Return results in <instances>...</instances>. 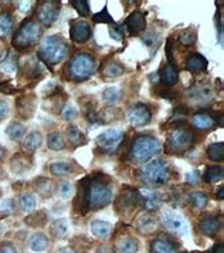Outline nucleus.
<instances>
[{"label": "nucleus", "instance_id": "1", "mask_svg": "<svg viewBox=\"0 0 224 253\" xmlns=\"http://www.w3.org/2000/svg\"><path fill=\"white\" fill-rule=\"evenodd\" d=\"M115 198L111 179L104 173L90 176L88 186V212L101 211L110 207Z\"/></svg>", "mask_w": 224, "mask_h": 253}, {"label": "nucleus", "instance_id": "2", "mask_svg": "<svg viewBox=\"0 0 224 253\" xmlns=\"http://www.w3.org/2000/svg\"><path fill=\"white\" fill-rule=\"evenodd\" d=\"M68 56V44L61 35L47 36L43 39L37 57L45 63L48 67L60 64Z\"/></svg>", "mask_w": 224, "mask_h": 253}, {"label": "nucleus", "instance_id": "3", "mask_svg": "<svg viewBox=\"0 0 224 253\" xmlns=\"http://www.w3.org/2000/svg\"><path fill=\"white\" fill-rule=\"evenodd\" d=\"M113 211L123 220L136 216L139 208H144V201L139 189L123 186L121 192L113 198Z\"/></svg>", "mask_w": 224, "mask_h": 253}, {"label": "nucleus", "instance_id": "4", "mask_svg": "<svg viewBox=\"0 0 224 253\" xmlns=\"http://www.w3.org/2000/svg\"><path fill=\"white\" fill-rule=\"evenodd\" d=\"M160 151H162L160 142L155 137L138 135L132 141L131 151H129V160L138 165H145L146 162H149L156 155H159Z\"/></svg>", "mask_w": 224, "mask_h": 253}, {"label": "nucleus", "instance_id": "5", "mask_svg": "<svg viewBox=\"0 0 224 253\" xmlns=\"http://www.w3.org/2000/svg\"><path fill=\"white\" fill-rule=\"evenodd\" d=\"M139 178L146 188L153 189L168 184L172 178V171L165 161H152L142 167Z\"/></svg>", "mask_w": 224, "mask_h": 253}, {"label": "nucleus", "instance_id": "6", "mask_svg": "<svg viewBox=\"0 0 224 253\" xmlns=\"http://www.w3.org/2000/svg\"><path fill=\"white\" fill-rule=\"evenodd\" d=\"M97 70V60L88 53H78L68 61L67 77L73 81H84L90 79Z\"/></svg>", "mask_w": 224, "mask_h": 253}, {"label": "nucleus", "instance_id": "7", "mask_svg": "<svg viewBox=\"0 0 224 253\" xmlns=\"http://www.w3.org/2000/svg\"><path fill=\"white\" fill-rule=\"evenodd\" d=\"M41 33H43V30H41L38 22L29 19V20L23 22L22 26H19V29L14 32L13 39H11V46L16 50L30 48L40 40Z\"/></svg>", "mask_w": 224, "mask_h": 253}, {"label": "nucleus", "instance_id": "8", "mask_svg": "<svg viewBox=\"0 0 224 253\" xmlns=\"http://www.w3.org/2000/svg\"><path fill=\"white\" fill-rule=\"evenodd\" d=\"M193 144H194L193 131L189 128L179 126L169 134L166 144H165V150L169 154H185L190 150Z\"/></svg>", "mask_w": 224, "mask_h": 253}, {"label": "nucleus", "instance_id": "9", "mask_svg": "<svg viewBox=\"0 0 224 253\" xmlns=\"http://www.w3.org/2000/svg\"><path fill=\"white\" fill-rule=\"evenodd\" d=\"M159 223H160V228L166 230V233L178 238V236H185L189 230V225L186 222L185 216H182L178 212H173V211H162L160 215H159Z\"/></svg>", "mask_w": 224, "mask_h": 253}, {"label": "nucleus", "instance_id": "10", "mask_svg": "<svg viewBox=\"0 0 224 253\" xmlns=\"http://www.w3.org/2000/svg\"><path fill=\"white\" fill-rule=\"evenodd\" d=\"M134 230L136 235L144 238H152L160 232L159 219L153 212L142 211L134 218Z\"/></svg>", "mask_w": 224, "mask_h": 253}, {"label": "nucleus", "instance_id": "11", "mask_svg": "<svg viewBox=\"0 0 224 253\" xmlns=\"http://www.w3.org/2000/svg\"><path fill=\"white\" fill-rule=\"evenodd\" d=\"M111 249L113 253H139L141 242L136 233H132L126 228H123L115 233Z\"/></svg>", "mask_w": 224, "mask_h": 253}, {"label": "nucleus", "instance_id": "12", "mask_svg": "<svg viewBox=\"0 0 224 253\" xmlns=\"http://www.w3.org/2000/svg\"><path fill=\"white\" fill-rule=\"evenodd\" d=\"M179 241L166 232L156 233L148 242V253H179Z\"/></svg>", "mask_w": 224, "mask_h": 253}, {"label": "nucleus", "instance_id": "13", "mask_svg": "<svg viewBox=\"0 0 224 253\" xmlns=\"http://www.w3.org/2000/svg\"><path fill=\"white\" fill-rule=\"evenodd\" d=\"M123 137H125V134H123L122 129L110 128L95 138V144H97V148L100 151L105 152V154H111L113 151H116V148L121 145Z\"/></svg>", "mask_w": 224, "mask_h": 253}, {"label": "nucleus", "instance_id": "14", "mask_svg": "<svg viewBox=\"0 0 224 253\" xmlns=\"http://www.w3.org/2000/svg\"><path fill=\"white\" fill-rule=\"evenodd\" d=\"M222 225H223L222 216H217L216 213H206L199 218L196 228L197 232L204 238L216 239L222 232Z\"/></svg>", "mask_w": 224, "mask_h": 253}, {"label": "nucleus", "instance_id": "15", "mask_svg": "<svg viewBox=\"0 0 224 253\" xmlns=\"http://www.w3.org/2000/svg\"><path fill=\"white\" fill-rule=\"evenodd\" d=\"M60 7H61L60 1H56V0L41 1L37 6V22H38V24H43L44 27H51L60 16Z\"/></svg>", "mask_w": 224, "mask_h": 253}, {"label": "nucleus", "instance_id": "16", "mask_svg": "<svg viewBox=\"0 0 224 253\" xmlns=\"http://www.w3.org/2000/svg\"><path fill=\"white\" fill-rule=\"evenodd\" d=\"M128 120L131 123V126L135 128H141V126H148L152 120V111L146 104L138 103L129 110L128 113Z\"/></svg>", "mask_w": 224, "mask_h": 253}, {"label": "nucleus", "instance_id": "17", "mask_svg": "<svg viewBox=\"0 0 224 253\" xmlns=\"http://www.w3.org/2000/svg\"><path fill=\"white\" fill-rule=\"evenodd\" d=\"M33 192L37 196H41L43 199H50L56 195V182L51 178L47 176H37L32 181Z\"/></svg>", "mask_w": 224, "mask_h": 253}, {"label": "nucleus", "instance_id": "18", "mask_svg": "<svg viewBox=\"0 0 224 253\" xmlns=\"http://www.w3.org/2000/svg\"><path fill=\"white\" fill-rule=\"evenodd\" d=\"M71 235V225L67 218H57L48 225V236L54 241H64Z\"/></svg>", "mask_w": 224, "mask_h": 253}, {"label": "nucleus", "instance_id": "19", "mask_svg": "<svg viewBox=\"0 0 224 253\" xmlns=\"http://www.w3.org/2000/svg\"><path fill=\"white\" fill-rule=\"evenodd\" d=\"M36 108H37V98L34 95L26 94L16 100L17 114L23 120H30L36 113Z\"/></svg>", "mask_w": 224, "mask_h": 253}, {"label": "nucleus", "instance_id": "20", "mask_svg": "<svg viewBox=\"0 0 224 253\" xmlns=\"http://www.w3.org/2000/svg\"><path fill=\"white\" fill-rule=\"evenodd\" d=\"M91 33H92V30H91L90 23H87L84 20L73 22L71 27H70V39L77 44H84L85 42H88Z\"/></svg>", "mask_w": 224, "mask_h": 253}, {"label": "nucleus", "instance_id": "21", "mask_svg": "<svg viewBox=\"0 0 224 253\" xmlns=\"http://www.w3.org/2000/svg\"><path fill=\"white\" fill-rule=\"evenodd\" d=\"M88 228H90L91 235L98 241H108L113 232V226L111 222L104 220V219H92Z\"/></svg>", "mask_w": 224, "mask_h": 253}, {"label": "nucleus", "instance_id": "22", "mask_svg": "<svg viewBox=\"0 0 224 253\" xmlns=\"http://www.w3.org/2000/svg\"><path fill=\"white\" fill-rule=\"evenodd\" d=\"M77 171V165L68 161H54L48 165V172L54 178H73Z\"/></svg>", "mask_w": 224, "mask_h": 253}, {"label": "nucleus", "instance_id": "23", "mask_svg": "<svg viewBox=\"0 0 224 253\" xmlns=\"http://www.w3.org/2000/svg\"><path fill=\"white\" fill-rule=\"evenodd\" d=\"M27 243H29V249L33 253H45L51 246V239L47 233L37 230L30 235Z\"/></svg>", "mask_w": 224, "mask_h": 253}, {"label": "nucleus", "instance_id": "24", "mask_svg": "<svg viewBox=\"0 0 224 253\" xmlns=\"http://www.w3.org/2000/svg\"><path fill=\"white\" fill-rule=\"evenodd\" d=\"M187 98L191 104H196L197 107H203L204 104H207L213 98V91L209 85H197L187 92Z\"/></svg>", "mask_w": 224, "mask_h": 253}, {"label": "nucleus", "instance_id": "25", "mask_svg": "<svg viewBox=\"0 0 224 253\" xmlns=\"http://www.w3.org/2000/svg\"><path fill=\"white\" fill-rule=\"evenodd\" d=\"M17 207L24 213H33L34 211H37L38 207V199L37 195L33 191H24L20 192L17 196Z\"/></svg>", "mask_w": 224, "mask_h": 253}, {"label": "nucleus", "instance_id": "26", "mask_svg": "<svg viewBox=\"0 0 224 253\" xmlns=\"http://www.w3.org/2000/svg\"><path fill=\"white\" fill-rule=\"evenodd\" d=\"M41 144H43V134L40 131H32L23 138V152L27 155H33L41 147Z\"/></svg>", "mask_w": 224, "mask_h": 253}, {"label": "nucleus", "instance_id": "27", "mask_svg": "<svg viewBox=\"0 0 224 253\" xmlns=\"http://www.w3.org/2000/svg\"><path fill=\"white\" fill-rule=\"evenodd\" d=\"M33 167V161L32 158L27 155V154H17L13 157V160L10 162V169L11 172L16 173V175H23L24 172L30 171Z\"/></svg>", "mask_w": 224, "mask_h": 253}, {"label": "nucleus", "instance_id": "28", "mask_svg": "<svg viewBox=\"0 0 224 253\" xmlns=\"http://www.w3.org/2000/svg\"><path fill=\"white\" fill-rule=\"evenodd\" d=\"M187 204L189 207L193 209V211H204L207 204H209V195L207 192L204 191H200V189H194V191H190L187 196Z\"/></svg>", "mask_w": 224, "mask_h": 253}, {"label": "nucleus", "instance_id": "29", "mask_svg": "<svg viewBox=\"0 0 224 253\" xmlns=\"http://www.w3.org/2000/svg\"><path fill=\"white\" fill-rule=\"evenodd\" d=\"M191 124L197 129V131H209L212 129L216 124V120L213 118V115L206 111H200L191 117Z\"/></svg>", "mask_w": 224, "mask_h": 253}, {"label": "nucleus", "instance_id": "30", "mask_svg": "<svg viewBox=\"0 0 224 253\" xmlns=\"http://www.w3.org/2000/svg\"><path fill=\"white\" fill-rule=\"evenodd\" d=\"M126 27H128V32L131 36H136L141 32H144L146 27L145 14L141 12H134L132 14H129V17L126 20Z\"/></svg>", "mask_w": 224, "mask_h": 253}, {"label": "nucleus", "instance_id": "31", "mask_svg": "<svg viewBox=\"0 0 224 253\" xmlns=\"http://www.w3.org/2000/svg\"><path fill=\"white\" fill-rule=\"evenodd\" d=\"M66 135H67L70 145L74 147V148H78L81 145L87 144V137L84 135V132L79 129L78 126H68L67 129H66Z\"/></svg>", "mask_w": 224, "mask_h": 253}, {"label": "nucleus", "instance_id": "32", "mask_svg": "<svg viewBox=\"0 0 224 253\" xmlns=\"http://www.w3.org/2000/svg\"><path fill=\"white\" fill-rule=\"evenodd\" d=\"M178 80H179V73H178L176 66L168 63L160 71V81H162V84L166 85V87H172V85H175L178 83Z\"/></svg>", "mask_w": 224, "mask_h": 253}, {"label": "nucleus", "instance_id": "33", "mask_svg": "<svg viewBox=\"0 0 224 253\" xmlns=\"http://www.w3.org/2000/svg\"><path fill=\"white\" fill-rule=\"evenodd\" d=\"M186 69L190 73H202L207 69V60L199 53H193L186 60Z\"/></svg>", "mask_w": 224, "mask_h": 253}, {"label": "nucleus", "instance_id": "34", "mask_svg": "<svg viewBox=\"0 0 224 253\" xmlns=\"http://www.w3.org/2000/svg\"><path fill=\"white\" fill-rule=\"evenodd\" d=\"M47 148L54 152H60V151L66 150V139L63 137L61 132L58 131H53L47 135Z\"/></svg>", "mask_w": 224, "mask_h": 253}, {"label": "nucleus", "instance_id": "35", "mask_svg": "<svg viewBox=\"0 0 224 253\" xmlns=\"http://www.w3.org/2000/svg\"><path fill=\"white\" fill-rule=\"evenodd\" d=\"M6 135L11 141H16V142L17 141H22L26 137V126L20 121H13L6 128Z\"/></svg>", "mask_w": 224, "mask_h": 253}, {"label": "nucleus", "instance_id": "36", "mask_svg": "<svg viewBox=\"0 0 224 253\" xmlns=\"http://www.w3.org/2000/svg\"><path fill=\"white\" fill-rule=\"evenodd\" d=\"M101 73L104 77H119L125 73V69L121 63H118L115 60H110L102 66Z\"/></svg>", "mask_w": 224, "mask_h": 253}, {"label": "nucleus", "instance_id": "37", "mask_svg": "<svg viewBox=\"0 0 224 253\" xmlns=\"http://www.w3.org/2000/svg\"><path fill=\"white\" fill-rule=\"evenodd\" d=\"M56 195L63 199V201H68V199H73L75 195V185L70 181H63L57 185L56 188Z\"/></svg>", "mask_w": 224, "mask_h": 253}, {"label": "nucleus", "instance_id": "38", "mask_svg": "<svg viewBox=\"0 0 224 253\" xmlns=\"http://www.w3.org/2000/svg\"><path fill=\"white\" fill-rule=\"evenodd\" d=\"M203 179L206 184H217L223 179V168L222 167H207L206 171L203 173Z\"/></svg>", "mask_w": 224, "mask_h": 253}, {"label": "nucleus", "instance_id": "39", "mask_svg": "<svg viewBox=\"0 0 224 253\" xmlns=\"http://www.w3.org/2000/svg\"><path fill=\"white\" fill-rule=\"evenodd\" d=\"M122 98V91L118 87H108L102 91V101L107 105H116Z\"/></svg>", "mask_w": 224, "mask_h": 253}, {"label": "nucleus", "instance_id": "40", "mask_svg": "<svg viewBox=\"0 0 224 253\" xmlns=\"http://www.w3.org/2000/svg\"><path fill=\"white\" fill-rule=\"evenodd\" d=\"M13 24H14V17L11 16L10 12L0 13V37L10 35Z\"/></svg>", "mask_w": 224, "mask_h": 253}, {"label": "nucleus", "instance_id": "41", "mask_svg": "<svg viewBox=\"0 0 224 253\" xmlns=\"http://www.w3.org/2000/svg\"><path fill=\"white\" fill-rule=\"evenodd\" d=\"M207 157L212 161H223L224 160V144L220 142H213L207 147Z\"/></svg>", "mask_w": 224, "mask_h": 253}, {"label": "nucleus", "instance_id": "42", "mask_svg": "<svg viewBox=\"0 0 224 253\" xmlns=\"http://www.w3.org/2000/svg\"><path fill=\"white\" fill-rule=\"evenodd\" d=\"M179 42L183 46H193L197 42V33L194 29H186L179 35Z\"/></svg>", "mask_w": 224, "mask_h": 253}, {"label": "nucleus", "instance_id": "43", "mask_svg": "<svg viewBox=\"0 0 224 253\" xmlns=\"http://www.w3.org/2000/svg\"><path fill=\"white\" fill-rule=\"evenodd\" d=\"M70 3L73 4V7L77 10L79 16L87 17L90 14V3L88 1H85V0H71Z\"/></svg>", "mask_w": 224, "mask_h": 253}, {"label": "nucleus", "instance_id": "44", "mask_svg": "<svg viewBox=\"0 0 224 253\" xmlns=\"http://www.w3.org/2000/svg\"><path fill=\"white\" fill-rule=\"evenodd\" d=\"M16 69H17V61L11 57V53H9L6 57L1 60V63H0V70H1L3 73H13Z\"/></svg>", "mask_w": 224, "mask_h": 253}, {"label": "nucleus", "instance_id": "45", "mask_svg": "<svg viewBox=\"0 0 224 253\" xmlns=\"http://www.w3.org/2000/svg\"><path fill=\"white\" fill-rule=\"evenodd\" d=\"M78 117V110L74 107V105H71V104H67L63 110H61V118L64 120V121H73V120H75Z\"/></svg>", "mask_w": 224, "mask_h": 253}, {"label": "nucleus", "instance_id": "46", "mask_svg": "<svg viewBox=\"0 0 224 253\" xmlns=\"http://www.w3.org/2000/svg\"><path fill=\"white\" fill-rule=\"evenodd\" d=\"M92 20H94L95 23H113V19L111 17V14L108 13L107 7H105L102 12L98 13V14H94Z\"/></svg>", "mask_w": 224, "mask_h": 253}, {"label": "nucleus", "instance_id": "47", "mask_svg": "<svg viewBox=\"0 0 224 253\" xmlns=\"http://www.w3.org/2000/svg\"><path fill=\"white\" fill-rule=\"evenodd\" d=\"M0 253H19L17 246L10 241L0 242Z\"/></svg>", "mask_w": 224, "mask_h": 253}, {"label": "nucleus", "instance_id": "48", "mask_svg": "<svg viewBox=\"0 0 224 253\" xmlns=\"http://www.w3.org/2000/svg\"><path fill=\"white\" fill-rule=\"evenodd\" d=\"M9 113H10L9 103H7L6 100H1V98H0V123H1L3 120H6V118H7Z\"/></svg>", "mask_w": 224, "mask_h": 253}, {"label": "nucleus", "instance_id": "49", "mask_svg": "<svg viewBox=\"0 0 224 253\" xmlns=\"http://www.w3.org/2000/svg\"><path fill=\"white\" fill-rule=\"evenodd\" d=\"M110 35L113 40H122V30H121V27L119 26H112L110 27Z\"/></svg>", "mask_w": 224, "mask_h": 253}, {"label": "nucleus", "instance_id": "50", "mask_svg": "<svg viewBox=\"0 0 224 253\" xmlns=\"http://www.w3.org/2000/svg\"><path fill=\"white\" fill-rule=\"evenodd\" d=\"M209 253H224V245L223 242H219V243H214V246L210 249Z\"/></svg>", "mask_w": 224, "mask_h": 253}, {"label": "nucleus", "instance_id": "51", "mask_svg": "<svg viewBox=\"0 0 224 253\" xmlns=\"http://www.w3.org/2000/svg\"><path fill=\"white\" fill-rule=\"evenodd\" d=\"M187 184H190V185L199 184V176H197V172H191L187 175Z\"/></svg>", "mask_w": 224, "mask_h": 253}, {"label": "nucleus", "instance_id": "52", "mask_svg": "<svg viewBox=\"0 0 224 253\" xmlns=\"http://www.w3.org/2000/svg\"><path fill=\"white\" fill-rule=\"evenodd\" d=\"M57 253H77L73 248H70V246H64V248H60Z\"/></svg>", "mask_w": 224, "mask_h": 253}, {"label": "nucleus", "instance_id": "53", "mask_svg": "<svg viewBox=\"0 0 224 253\" xmlns=\"http://www.w3.org/2000/svg\"><path fill=\"white\" fill-rule=\"evenodd\" d=\"M224 198V186L223 185H220V188H219V192H216V199H219V201H223Z\"/></svg>", "mask_w": 224, "mask_h": 253}, {"label": "nucleus", "instance_id": "54", "mask_svg": "<svg viewBox=\"0 0 224 253\" xmlns=\"http://www.w3.org/2000/svg\"><path fill=\"white\" fill-rule=\"evenodd\" d=\"M6 155H7V151H6V148L3 145H0V162L4 161Z\"/></svg>", "mask_w": 224, "mask_h": 253}, {"label": "nucleus", "instance_id": "55", "mask_svg": "<svg viewBox=\"0 0 224 253\" xmlns=\"http://www.w3.org/2000/svg\"><path fill=\"white\" fill-rule=\"evenodd\" d=\"M95 253H113V252H112L111 248H105V246H101V248H100V249H98V251H97Z\"/></svg>", "mask_w": 224, "mask_h": 253}, {"label": "nucleus", "instance_id": "56", "mask_svg": "<svg viewBox=\"0 0 224 253\" xmlns=\"http://www.w3.org/2000/svg\"><path fill=\"white\" fill-rule=\"evenodd\" d=\"M0 199H1V192H0Z\"/></svg>", "mask_w": 224, "mask_h": 253}]
</instances>
